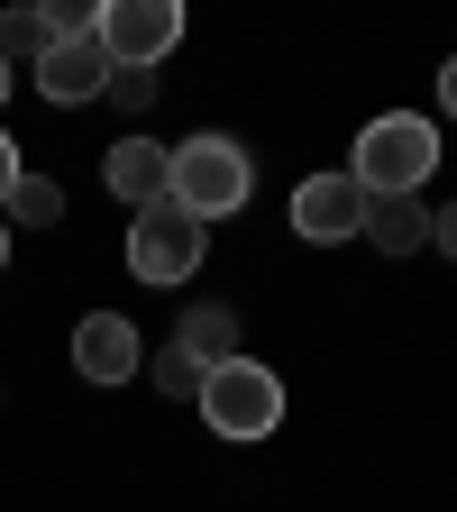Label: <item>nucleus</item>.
Segmentation results:
<instances>
[{"mask_svg":"<svg viewBox=\"0 0 457 512\" xmlns=\"http://www.w3.org/2000/svg\"><path fill=\"white\" fill-rule=\"evenodd\" d=\"M430 165H439V128L421 119V110H384V119H366L357 128V183H366V202H394V192H421L430 183Z\"/></svg>","mask_w":457,"mask_h":512,"instance_id":"1","label":"nucleus"},{"mask_svg":"<svg viewBox=\"0 0 457 512\" xmlns=\"http://www.w3.org/2000/svg\"><path fill=\"white\" fill-rule=\"evenodd\" d=\"M256 192V165H247V147L238 138H220V128H202V138H183L174 147V174H165V202H183L192 220H229L238 202Z\"/></svg>","mask_w":457,"mask_h":512,"instance_id":"2","label":"nucleus"},{"mask_svg":"<svg viewBox=\"0 0 457 512\" xmlns=\"http://www.w3.org/2000/svg\"><path fill=\"white\" fill-rule=\"evenodd\" d=\"M202 421H211V439H275V421H284V375L275 366H256V357H229V366H211L202 375Z\"/></svg>","mask_w":457,"mask_h":512,"instance_id":"3","label":"nucleus"},{"mask_svg":"<svg viewBox=\"0 0 457 512\" xmlns=\"http://www.w3.org/2000/svg\"><path fill=\"white\" fill-rule=\"evenodd\" d=\"M202 247H211V229L183 202H147L138 220H128V275L138 284H192L202 275Z\"/></svg>","mask_w":457,"mask_h":512,"instance_id":"4","label":"nucleus"},{"mask_svg":"<svg viewBox=\"0 0 457 512\" xmlns=\"http://www.w3.org/2000/svg\"><path fill=\"white\" fill-rule=\"evenodd\" d=\"M174 37H183V0H101V46H110V64L156 74V64L174 55Z\"/></svg>","mask_w":457,"mask_h":512,"instance_id":"5","label":"nucleus"},{"mask_svg":"<svg viewBox=\"0 0 457 512\" xmlns=\"http://www.w3.org/2000/svg\"><path fill=\"white\" fill-rule=\"evenodd\" d=\"M293 229H302L311 247L357 238V229H366V183H357V174H311V183H293Z\"/></svg>","mask_w":457,"mask_h":512,"instance_id":"6","label":"nucleus"},{"mask_svg":"<svg viewBox=\"0 0 457 512\" xmlns=\"http://www.w3.org/2000/svg\"><path fill=\"white\" fill-rule=\"evenodd\" d=\"M37 92H46L55 110L101 101V92H110V46H101V37H55V46L37 55Z\"/></svg>","mask_w":457,"mask_h":512,"instance_id":"7","label":"nucleus"},{"mask_svg":"<svg viewBox=\"0 0 457 512\" xmlns=\"http://www.w3.org/2000/svg\"><path fill=\"white\" fill-rule=\"evenodd\" d=\"M138 366H147V348H138V330H128L119 311L74 320V375H83V384H128Z\"/></svg>","mask_w":457,"mask_h":512,"instance_id":"8","label":"nucleus"},{"mask_svg":"<svg viewBox=\"0 0 457 512\" xmlns=\"http://www.w3.org/2000/svg\"><path fill=\"white\" fill-rule=\"evenodd\" d=\"M165 174H174V147H156V138H119V147L101 156V183L119 192L128 211H147V202H165Z\"/></svg>","mask_w":457,"mask_h":512,"instance_id":"9","label":"nucleus"},{"mask_svg":"<svg viewBox=\"0 0 457 512\" xmlns=\"http://www.w3.org/2000/svg\"><path fill=\"white\" fill-rule=\"evenodd\" d=\"M174 348H183L192 366H229V357H247V348H238V311H229V302H192L183 330H174Z\"/></svg>","mask_w":457,"mask_h":512,"instance_id":"10","label":"nucleus"},{"mask_svg":"<svg viewBox=\"0 0 457 512\" xmlns=\"http://www.w3.org/2000/svg\"><path fill=\"white\" fill-rule=\"evenodd\" d=\"M366 238H375L384 256H412V247H430V211H421V192H394V202H366Z\"/></svg>","mask_w":457,"mask_h":512,"instance_id":"11","label":"nucleus"},{"mask_svg":"<svg viewBox=\"0 0 457 512\" xmlns=\"http://www.w3.org/2000/svg\"><path fill=\"white\" fill-rule=\"evenodd\" d=\"M46 10H0V64H28L37 74V55H46Z\"/></svg>","mask_w":457,"mask_h":512,"instance_id":"12","label":"nucleus"},{"mask_svg":"<svg viewBox=\"0 0 457 512\" xmlns=\"http://www.w3.org/2000/svg\"><path fill=\"white\" fill-rule=\"evenodd\" d=\"M0 220H19V229L64 220V192H55V174H19V192H10V211H0Z\"/></svg>","mask_w":457,"mask_h":512,"instance_id":"13","label":"nucleus"},{"mask_svg":"<svg viewBox=\"0 0 457 512\" xmlns=\"http://www.w3.org/2000/svg\"><path fill=\"white\" fill-rule=\"evenodd\" d=\"M147 375H156V394H174V403H202V375H211V366H192L183 348H156V366H147Z\"/></svg>","mask_w":457,"mask_h":512,"instance_id":"14","label":"nucleus"},{"mask_svg":"<svg viewBox=\"0 0 457 512\" xmlns=\"http://www.w3.org/2000/svg\"><path fill=\"white\" fill-rule=\"evenodd\" d=\"M110 101H119V110H147V101H156V74H138V64H110Z\"/></svg>","mask_w":457,"mask_h":512,"instance_id":"15","label":"nucleus"},{"mask_svg":"<svg viewBox=\"0 0 457 512\" xmlns=\"http://www.w3.org/2000/svg\"><path fill=\"white\" fill-rule=\"evenodd\" d=\"M19 174H28V165H19V147H10V128H0V211H10V192H19Z\"/></svg>","mask_w":457,"mask_h":512,"instance_id":"16","label":"nucleus"},{"mask_svg":"<svg viewBox=\"0 0 457 512\" xmlns=\"http://www.w3.org/2000/svg\"><path fill=\"white\" fill-rule=\"evenodd\" d=\"M430 247H439V256H457V202H448V211H430Z\"/></svg>","mask_w":457,"mask_h":512,"instance_id":"17","label":"nucleus"},{"mask_svg":"<svg viewBox=\"0 0 457 512\" xmlns=\"http://www.w3.org/2000/svg\"><path fill=\"white\" fill-rule=\"evenodd\" d=\"M439 110H448V119H457V55H448V64H439Z\"/></svg>","mask_w":457,"mask_h":512,"instance_id":"18","label":"nucleus"},{"mask_svg":"<svg viewBox=\"0 0 457 512\" xmlns=\"http://www.w3.org/2000/svg\"><path fill=\"white\" fill-rule=\"evenodd\" d=\"M0 266H10V220H0Z\"/></svg>","mask_w":457,"mask_h":512,"instance_id":"19","label":"nucleus"},{"mask_svg":"<svg viewBox=\"0 0 457 512\" xmlns=\"http://www.w3.org/2000/svg\"><path fill=\"white\" fill-rule=\"evenodd\" d=\"M10 83H19V74H10V64H0V101H10Z\"/></svg>","mask_w":457,"mask_h":512,"instance_id":"20","label":"nucleus"}]
</instances>
